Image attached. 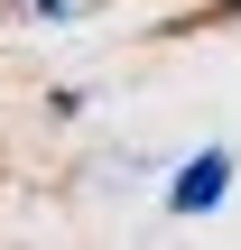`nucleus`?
<instances>
[{"mask_svg": "<svg viewBox=\"0 0 241 250\" xmlns=\"http://www.w3.org/2000/svg\"><path fill=\"white\" fill-rule=\"evenodd\" d=\"M223 186H232V148H204V158L167 186V213H204V204H223Z\"/></svg>", "mask_w": 241, "mask_h": 250, "instance_id": "nucleus-1", "label": "nucleus"}, {"mask_svg": "<svg viewBox=\"0 0 241 250\" xmlns=\"http://www.w3.org/2000/svg\"><path fill=\"white\" fill-rule=\"evenodd\" d=\"M93 0H19V19H37V28H56V19H84Z\"/></svg>", "mask_w": 241, "mask_h": 250, "instance_id": "nucleus-2", "label": "nucleus"}]
</instances>
